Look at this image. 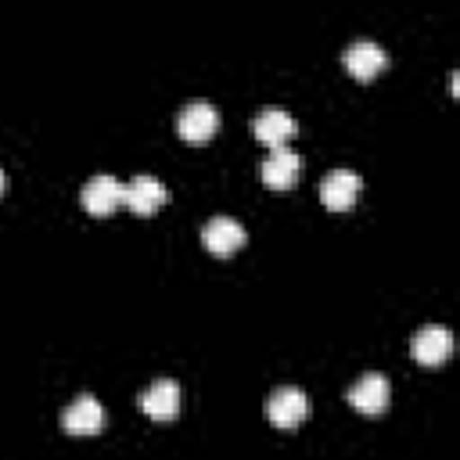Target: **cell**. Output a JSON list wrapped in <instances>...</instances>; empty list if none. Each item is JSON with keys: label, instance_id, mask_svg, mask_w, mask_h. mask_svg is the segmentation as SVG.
<instances>
[{"label": "cell", "instance_id": "9c48e42d", "mask_svg": "<svg viewBox=\"0 0 460 460\" xmlns=\"http://www.w3.org/2000/svg\"><path fill=\"white\" fill-rule=\"evenodd\" d=\"M201 241L212 255H230L244 244V226L230 216H212L205 226H201Z\"/></svg>", "mask_w": 460, "mask_h": 460}, {"label": "cell", "instance_id": "8992f818", "mask_svg": "<svg viewBox=\"0 0 460 460\" xmlns=\"http://www.w3.org/2000/svg\"><path fill=\"white\" fill-rule=\"evenodd\" d=\"M359 187H363V180H359L352 169H331V172L320 180V201H323L327 208H334V212L352 208Z\"/></svg>", "mask_w": 460, "mask_h": 460}, {"label": "cell", "instance_id": "6da1fadb", "mask_svg": "<svg viewBox=\"0 0 460 460\" xmlns=\"http://www.w3.org/2000/svg\"><path fill=\"white\" fill-rule=\"evenodd\" d=\"M266 417L277 424V428H295V424H302L305 417H309V395L302 392V388H295V385H284V388H277L270 399H266Z\"/></svg>", "mask_w": 460, "mask_h": 460}, {"label": "cell", "instance_id": "277c9868", "mask_svg": "<svg viewBox=\"0 0 460 460\" xmlns=\"http://www.w3.org/2000/svg\"><path fill=\"white\" fill-rule=\"evenodd\" d=\"M140 410L155 420H169L180 413V385L172 377H155L140 395H137Z\"/></svg>", "mask_w": 460, "mask_h": 460}, {"label": "cell", "instance_id": "7a4b0ae2", "mask_svg": "<svg viewBox=\"0 0 460 460\" xmlns=\"http://www.w3.org/2000/svg\"><path fill=\"white\" fill-rule=\"evenodd\" d=\"M79 201H83V208H86V212H93V216H108L115 205H122V201H126V183H122L119 176L101 172V176H93V180H86V183H83Z\"/></svg>", "mask_w": 460, "mask_h": 460}, {"label": "cell", "instance_id": "7c38bea8", "mask_svg": "<svg viewBox=\"0 0 460 460\" xmlns=\"http://www.w3.org/2000/svg\"><path fill=\"white\" fill-rule=\"evenodd\" d=\"M385 50L374 43V40H356L345 47V68L356 75V79H374L381 68H385Z\"/></svg>", "mask_w": 460, "mask_h": 460}, {"label": "cell", "instance_id": "30bf717a", "mask_svg": "<svg viewBox=\"0 0 460 460\" xmlns=\"http://www.w3.org/2000/svg\"><path fill=\"white\" fill-rule=\"evenodd\" d=\"M61 424H65V431H72V435H93V431H101V424H104V410H101V402H97L93 395H75V399L65 406Z\"/></svg>", "mask_w": 460, "mask_h": 460}, {"label": "cell", "instance_id": "3957f363", "mask_svg": "<svg viewBox=\"0 0 460 460\" xmlns=\"http://www.w3.org/2000/svg\"><path fill=\"white\" fill-rule=\"evenodd\" d=\"M410 352H413L417 363L438 367V363L449 359V352H453V334H449V327H442V323L420 327V331L413 334V341H410Z\"/></svg>", "mask_w": 460, "mask_h": 460}, {"label": "cell", "instance_id": "4fadbf2b", "mask_svg": "<svg viewBox=\"0 0 460 460\" xmlns=\"http://www.w3.org/2000/svg\"><path fill=\"white\" fill-rule=\"evenodd\" d=\"M252 129H255V137H259L262 144L280 147V144L298 129V122H295L284 108H262V111L252 119Z\"/></svg>", "mask_w": 460, "mask_h": 460}, {"label": "cell", "instance_id": "ba28073f", "mask_svg": "<svg viewBox=\"0 0 460 460\" xmlns=\"http://www.w3.org/2000/svg\"><path fill=\"white\" fill-rule=\"evenodd\" d=\"M298 169H302V158L298 151H291L288 144L280 147H270V155L262 158V183L266 187H291L298 180Z\"/></svg>", "mask_w": 460, "mask_h": 460}, {"label": "cell", "instance_id": "52a82bcc", "mask_svg": "<svg viewBox=\"0 0 460 460\" xmlns=\"http://www.w3.org/2000/svg\"><path fill=\"white\" fill-rule=\"evenodd\" d=\"M388 399H392V385H388V377L385 374H363L352 388H349V402L359 410V413H381L385 406H388Z\"/></svg>", "mask_w": 460, "mask_h": 460}, {"label": "cell", "instance_id": "8fae6325", "mask_svg": "<svg viewBox=\"0 0 460 460\" xmlns=\"http://www.w3.org/2000/svg\"><path fill=\"white\" fill-rule=\"evenodd\" d=\"M162 201H165V187L151 172H140V176L126 180V201L122 205H129L137 216H151Z\"/></svg>", "mask_w": 460, "mask_h": 460}, {"label": "cell", "instance_id": "5bb4252c", "mask_svg": "<svg viewBox=\"0 0 460 460\" xmlns=\"http://www.w3.org/2000/svg\"><path fill=\"white\" fill-rule=\"evenodd\" d=\"M0 190H4V169H0Z\"/></svg>", "mask_w": 460, "mask_h": 460}, {"label": "cell", "instance_id": "5b68a950", "mask_svg": "<svg viewBox=\"0 0 460 460\" xmlns=\"http://www.w3.org/2000/svg\"><path fill=\"white\" fill-rule=\"evenodd\" d=\"M216 126H219V111H216L208 101H190V104L180 111V119H176L180 137L190 140V144H205V140L216 133Z\"/></svg>", "mask_w": 460, "mask_h": 460}]
</instances>
